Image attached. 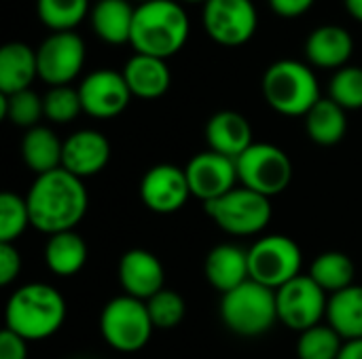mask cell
I'll list each match as a JSON object with an SVG mask.
<instances>
[{
  "label": "cell",
  "instance_id": "1",
  "mask_svg": "<svg viewBox=\"0 0 362 359\" xmlns=\"http://www.w3.org/2000/svg\"><path fill=\"white\" fill-rule=\"evenodd\" d=\"M25 201L32 226L47 235L74 231L89 207V195L83 180L62 167L36 176Z\"/></svg>",
  "mask_w": 362,
  "mask_h": 359
},
{
  "label": "cell",
  "instance_id": "2",
  "mask_svg": "<svg viewBox=\"0 0 362 359\" xmlns=\"http://www.w3.org/2000/svg\"><path fill=\"white\" fill-rule=\"evenodd\" d=\"M191 36V19L178 0H148L136 4L129 44L136 53L168 59Z\"/></svg>",
  "mask_w": 362,
  "mask_h": 359
},
{
  "label": "cell",
  "instance_id": "3",
  "mask_svg": "<svg viewBox=\"0 0 362 359\" xmlns=\"http://www.w3.org/2000/svg\"><path fill=\"white\" fill-rule=\"evenodd\" d=\"M66 300L49 284L17 288L4 309V328L25 341H45L66 322Z\"/></svg>",
  "mask_w": 362,
  "mask_h": 359
},
{
  "label": "cell",
  "instance_id": "4",
  "mask_svg": "<svg viewBox=\"0 0 362 359\" xmlns=\"http://www.w3.org/2000/svg\"><path fill=\"white\" fill-rule=\"evenodd\" d=\"M265 102L284 116H305L320 99V85L310 63L299 59L274 61L261 80Z\"/></svg>",
  "mask_w": 362,
  "mask_h": 359
},
{
  "label": "cell",
  "instance_id": "5",
  "mask_svg": "<svg viewBox=\"0 0 362 359\" xmlns=\"http://www.w3.org/2000/svg\"><path fill=\"white\" fill-rule=\"evenodd\" d=\"M221 320L238 336H263L278 322L276 292L248 279L240 288L223 294Z\"/></svg>",
  "mask_w": 362,
  "mask_h": 359
},
{
  "label": "cell",
  "instance_id": "6",
  "mask_svg": "<svg viewBox=\"0 0 362 359\" xmlns=\"http://www.w3.org/2000/svg\"><path fill=\"white\" fill-rule=\"evenodd\" d=\"M208 218L227 235L252 237L272 222V201L250 188L235 186L227 195L204 203Z\"/></svg>",
  "mask_w": 362,
  "mask_h": 359
},
{
  "label": "cell",
  "instance_id": "7",
  "mask_svg": "<svg viewBox=\"0 0 362 359\" xmlns=\"http://www.w3.org/2000/svg\"><path fill=\"white\" fill-rule=\"evenodd\" d=\"M155 326L144 300L127 294L106 303L100 315V332L104 341L121 353H136L148 345Z\"/></svg>",
  "mask_w": 362,
  "mask_h": 359
},
{
  "label": "cell",
  "instance_id": "8",
  "mask_svg": "<svg viewBox=\"0 0 362 359\" xmlns=\"http://www.w3.org/2000/svg\"><path fill=\"white\" fill-rule=\"evenodd\" d=\"M240 186L250 188L267 199L284 193L293 182V161L276 144L255 142L235 159Z\"/></svg>",
  "mask_w": 362,
  "mask_h": 359
},
{
  "label": "cell",
  "instance_id": "9",
  "mask_svg": "<svg viewBox=\"0 0 362 359\" xmlns=\"http://www.w3.org/2000/svg\"><path fill=\"white\" fill-rule=\"evenodd\" d=\"M248 262L250 279L276 292L301 275L303 254L295 239L286 235H267L257 239L248 250Z\"/></svg>",
  "mask_w": 362,
  "mask_h": 359
},
{
  "label": "cell",
  "instance_id": "10",
  "mask_svg": "<svg viewBox=\"0 0 362 359\" xmlns=\"http://www.w3.org/2000/svg\"><path fill=\"white\" fill-rule=\"evenodd\" d=\"M276 307H278V322L295 332H305L327 317L329 298L322 288L310 277L299 275L293 281L284 284L276 290Z\"/></svg>",
  "mask_w": 362,
  "mask_h": 359
},
{
  "label": "cell",
  "instance_id": "11",
  "mask_svg": "<svg viewBox=\"0 0 362 359\" xmlns=\"http://www.w3.org/2000/svg\"><path fill=\"white\" fill-rule=\"evenodd\" d=\"M202 21L216 44L242 47L257 34L259 13L252 0H208Z\"/></svg>",
  "mask_w": 362,
  "mask_h": 359
},
{
  "label": "cell",
  "instance_id": "12",
  "mask_svg": "<svg viewBox=\"0 0 362 359\" xmlns=\"http://www.w3.org/2000/svg\"><path fill=\"white\" fill-rule=\"evenodd\" d=\"M87 49L76 32H51L36 49L38 78L49 87L70 85L83 70Z\"/></svg>",
  "mask_w": 362,
  "mask_h": 359
},
{
  "label": "cell",
  "instance_id": "13",
  "mask_svg": "<svg viewBox=\"0 0 362 359\" xmlns=\"http://www.w3.org/2000/svg\"><path fill=\"white\" fill-rule=\"evenodd\" d=\"M83 104V112L93 118H115L119 116L129 99L134 97L123 72L102 68L89 72L76 87Z\"/></svg>",
  "mask_w": 362,
  "mask_h": 359
},
{
  "label": "cell",
  "instance_id": "14",
  "mask_svg": "<svg viewBox=\"0 0 362 359\" xmlns=\"http://www.w3.org/2000/svg\"><path fill=\"white\" fill-rule=\"evenodd\" d=\"M185 174L189 180L191 195L204 203H210L240 186L235 161L212 150L197 152L187 163Z\"/></svg>",
  "mask_w": 362,
  "mask_h": 359
},
{
  "label": "cell",
  "instance_id": "15",
  "mask_svg": "<svg viewBox=\"0 0 362 359\" xmlns=\"http://www.w3.org/2000/svg\"><path fill=\"white\" fill-rule=\"evenodd\" d=\"M191 195L185 169L161 163L151 167L140 182V199L155 214H174L187 205Z\"/></svg>",
  "mask_w": 362,
  "mask_h": 359
},
{
  "label": "cell",
  "instance_id": "16",
  "mask_svg": "<svg viewBox=\"0 0 362 359\" xmlns=\"http://www.w3.org/2000/svg\"><path fill=\"white\" fill-rule=\"evenodd\" d=\"M110 161V142L95 129H81L64 140L62 169L87 180L98 176Z\"/></svg>",
  "mask_w": 362,
  "mask_h": 359
},
{
  "label": "cell",
  "instance_id": "17",
  "mask_svg": "<svg viewBox=\"0 0 362 359\" xmlns=\"http://www.w3.org/2000/svg\"><path fill=\"white\" fill-rule=\"evenodd\" d=\"M119 284L127 296L146 303L165 288L163 264L153 252L134 248L119 260Z\"/></svg>",
  "mask_w": 362,
  "mask_h": 359
},
{
  "label": "cell",
  "instance_id": "18",
  "mask_svg": "<svg viewBox=\"0 0 362 359\" xmlns=\"http://www.w3.org/2000/svg\"><path fill=\"white\" fill-rule=\"evenodd\" d=\"M303 51L310 66L337 72L348 66L354 53V38L346 28L335 23H325L310 32Z\"/></svg>",
  "mask_w": 362,
  "mask_h": 359
},
{
  "label": "cell",
  "instance_id": "19",
  "mask_svg": "<svg viewBox=\"0 0 362 359\" xmlns=\"http://www.w3.org/2000/svg\"><path fill=\"white\" fill-rule=\"evenodd\" d=\"M206 142L210 146L208 150L235 161L255 144L252 127L244 114L235 110H221L206 123Z\"/></svg>",
  "mask_w": 362,
  "mask_h": 359
},
{
  "label": "cell",
  "instance_id": "20",
  "mask_svg": "<svg viewBox=\"0 0 362 359\" xmlns=\"http://www.w3.org/2000/svg\"><path fill=\"white\" fill-rule=\"evenodd\" d=\"M204 273L208 284L223 296L250 279L248 250L233 243H221L212 248L204 262Z\"/></svg>",
  "mask_w": 362,
  "mask_h": 359
},
{
  "label": "cell",
  "instance_id": "21",
  "mask_svg": "<svg viewBox=\"0 0 362 359\" xmlns=\"http://www.w3.org/2000/svg\"><path fill=\"white\" fill-rule=\"evenodd\" d=\"M123 76L132 95L140 99H159L172 85V72L165 59L142 53H136L127 59Z\"/></svg>",
  "mask_w": 362,
  "mask_h": 359
},
{
  "label": "cell",
  "instance_id": "22",
  "mask_svg": "<svg viewBox=\"0 0 362 359\" xmlns=\"http://www.w3.org/2000/svg\"><path fill=\"white\" fill-rule=\"evenodd\" d=\"M34 78H38L36 51L21 40L6 42L0 49V93L13 95L32 89Z\"/></svg>",
  "mask_w": 362,
  "mask_h": 359
},
{
  "label": "cell",
  "instance_id": "23",
  "mask_svg": "<svg viewBox=\"0 0 362 359\" xmlns=\"http://www.w3.org/2000/svg\"><path fill=\"white\" fill-rule=\"evenodd\" d=\"M136 6L132 0H98L91 6L89 21L98 38L108 44H129Z\"/></svg>",
  "mask_w": 362,
  "mask_h": 359
},
{
  "label": "cell",
  "instance_id": "24",
  "mask_svg": "<svg viewBox=\"0 0 362 359\" xmlns=\"http://www.w3.org/2000/svg\"><path fill=\"white\" fill-rule=\"evenodd\" d=\"M62 152H64V142L49 127L38 125L23 133L21 157H23L25 167L30 171H34L36 176L59 169Z\"/></svg>",
  "mask_w": 362,
  "mask_h": 359
},
{
  "label": "cell",
  "instance_id": "25",
  "mask_svg": "<svg viewBox=\"0 0 362 359\" xmlns=\"http://www.w3.org/2000/svg\"><path fill=\"white\" fill-rule=\"evenodd\" d=\"M87 243L76 231L49 235L45 243V264L57 277L76 275L87 262Z\"/></svg>",
  "mask_w": 362,
  "mask_h": 359
},
{
  "label": "cell",
  "instance_id": "26",
  "mask_svg": "<svg viewBox=\"0 0 362 359\" xmlns=\"http://www.w3.org/2000/svg\"><path fill=\"white\" fill-rule=\"evenodd\" d=\"M327 324L344 341L362 339V286L354 284L333 296H329Z\"/></svg>",
  "mask_w": 362,
  "mask_h": 359
},
{
  "label": "cell",
  "instance_id": "27",
  "mask_svg": "<svg viewBox=\"0 0 362 359\" xmlns=\"http://www.w3.org/2000/svg\"><path fill=\"white\" fill-rule=\"evenodd\" d=\"M305 131L318 146H335L346 138L348 116L346 110L331 97H322L305 116Z\"/></svg>",
  "mask_w": 362,
  "mask_h": 359
},
{
  "label": "cell",
  "instance_id": "28",
  "mask_svg": "<svg viewBox=\"0 0 362 359\" xmlns=\"http://www.w3.org/2000/svg\"><path fill=\"white\" fill-rule=\"evenodd\" d=\"M308 275L318 284V288H322L329 296H333V294L354 286L356 264L344 252H335V250L322 252L312 260Z\"/></svg>",
  "mask_w": 362,
  "mask_h": 359
},
{
  "label": "cell",
  "instance_id": "29",
  "mask_svg": "<svg viewBox=\"0 0 362 359\" xmlns=\"http://www.w3.org/2000/svg\"><path fill=\"white\" fill-rule=\"evenodd\" d=\"M36 13L51 32H74L91 13L89 0H36Z\"/></svg>",
  "mask_w": 362,
  "mask_h": 359
},
{
  "label": "cell",
  "instance_id": "30",
  "mask_svg": "<svg viewBox=\"0 0 362 359\" xmlns=\"http://www.w3.org/2000/svg\"><path fill=\"white\" fill-rule=\"evenodd\" d=\"M0 114L15 127H23L28 131L38 127V121L45 116L42 97L32 89L17 91L13 95L0 93Z\"/></svg>",
  "mask_w": 362,
  "mask_h": 359
},
{
  "label": "cell",
  "instance_id": "31",
  "mask_svg": "<svg viewBox=\"0 0 362 359\" xmlns=\"http://www.w3.org/2000/svg\"><path fill=\"white\" fill-rule=\"evenodd\" d=\"M344 339L329 326L318 324L299 334L297 358L299 359H337L344 349Z\"/></svg>",
  "mask_w": 362,
  "mask_h": 359
},
{
  "label": "cell",
  "instance_id": "32",
  "mask_svg": "<svg viewBox=\"0 0 362 359\" xmlns=\"http://www.w3.org/2000/svg\"><path fill=\"white\" fill-rule=\"evenodd\" d=\"M32 224L25 197L15 193L0 195V243H15Z\"/></svg>",
  "mask_w": 362,
  "mask_h": 359
},
{
  "label": "cell",
  "instance_id": "33",
  "mask_svg": "<svg viewBox=\"0 0 362 359\" xmlns=\"http://www.w3.org/2000/svg\"><path fill=\"white\" fill-rule=\"evenodd\" d=\"M146 309L151 315V322L155 330H172L178 328L187 315V303L185 298L170 288H163L153 298L146 300Z\"/></svg>",
  "mask_w": 362,
  "mask_h": 359
},
{
  "label": "cell",
  "instance_id": "34",
  "mask_svg": "<svg viewBox=\"0 0 362 359\" xmlns=\"http://www.w3.org/2000/svg\"><path fill=\"white\" fill-rule=\"evenodd\" d=\"M42 106H45V118H49L51 123H57V125L70 123L83 112L78 89H74L70 85L51 87L42 95Z\"/></svg>",
  "mask_w": 362,
  "mask_h": 359
},
{
  "label": "cell",
  "instance_id": "35",
  "mask_svg": "<svg viewBox=\"0 0 362 359\" xmlns=\"http://www.w3.org/2000/svg\"><path fill=\"white\" fill-rule=\"evenodd\" d=\"M329 97L344 110L362 108V68L346 66L337 70L329 83Z\"/></svg>",
  "mask_w": 362,
  "mask_h": 359
},
{
  "label": "cell",
  "instance_id": "36",
  "mask_svg": "<svg viewBox=\"0 0 362 359\" xmlns=\"http://www.w3.org/2000/svg\"><path fill=\"white\" fill-rule=\"evenodd\" d=\"M21 273V254L15 243H0V286H11Z\"/></svg>",
  "mask_w": 362,
  "mask_h": 359
},
{
  "label": "cell",
  "instance_id": "37",
  "mask_svg": "<svg viewBox=\"0 0 362 359\" xmlns=\"http://www.w3.org/2000/svg\"><path fill=\"white\" fill-rule=\"evenodd\" d=\"M0 359H28V341L4 328L0 332Z\"/></svg>",
  "mask_w": 362,
  "mask_h": 359
},
{
  "label": "cell",
  "instance_id": "38",
  "mask_svg": "<svg viewBox=\"0 0 362 359\" xmlns=\"http://www.w3.org/2000/svg\"><path fill=\"white\" fill-rule=\"evenodd\" d=\"M272 11L284 19H295V17H301L305 15L316 0H267Z\"/></svg>",
  "mask_w": 362,
  "mask_h": 359
},
{
  "label": "cell",
  "instance_id": "39",
  "mask_svg": "<svg viewBox=\"0 0 362 359\" xmlns=\"http://www.w3.org/2000/svg\"><path fill=\"white\" fill-rule=\"evenodd\" d=\"M337 359H362V339L361 341H346Z\"/></svg>",
  "mask_w": 362,
  "mask_h": 359
},
{
  "label": "cell",
  "instance_id": "40",
  "mask_svg": "<svg viewBox=\"0 0 362 359\" xmlns=\"http://www.w3.org/2000/svg\"><path fill=\"white\" fill-rule=\"evenodd\" d=\"M344 4H346L348 15L362 23V0H344Z\"/></svg>",
  "mask_w": 362,
  "mask_h": 359
},
{
  "label": "cell",
  "instance_id": "41",
  "mask_svg": "<svg viewBox=\"0 0 362 359\" xmlns=\"http://www.w3.org/2000/svg\"><path fill=\"white\" fill-rule=\"evenodd\" d=\"M178 2H191V4H197V2H202V4H206L208 0H178Z\"/></svg>",
  "mask_w": 362,
  "mask_h": 359
},
{
  "label": "cell",
  "instance_id": "42",
  "mask_svg": "<svg viewBox=\"0 0 362 359\" xmlns=\"http://www.w3.org/2000/svg\"><path fill=\"white\" fill-rule=\"evenodd\" d=\"M136 2H138V4H142V2H148V0H136Z\"/></svg>",
  "mask_w": 362,
  "mask_h": 359
}]
</instances>
